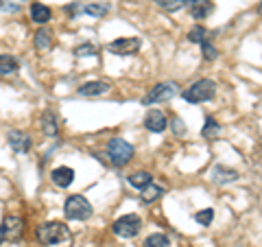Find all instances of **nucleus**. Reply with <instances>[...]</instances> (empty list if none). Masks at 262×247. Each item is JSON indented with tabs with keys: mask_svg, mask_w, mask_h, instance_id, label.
<instances>
[{
	"mask_svg": "<svg viewBox=\"0 0 262 247\" xmlns=\"http://www.w3.org/2000/svg\"><path fill=\"white\" fill-rule=\"evenodd\" d=\"M35 236L42 245L57 247V245H63L70 241V230L61 221H46V223H42L35 230Z\"/></svg>",
	"mask_w": 262,
	"mask_h": 247,
	"instance_id": "nucleus-1",
	"label": "nucleus"
},
{
	"mask_svg": "<svg viewBox=\"0 0 262 247\" xmlns=\"http://www.w3.org/2000/svg\"><path fill=\"white\" fill-rule=\"evenodd\" d=\"M216 94V84L212 79H199L194 81L190 88L184 90V101L188 103H206V101H212Z\"/></svg>",
	"mask_w": 262,
	"mask_h": 247,
	"instance_id": "nucleus-2",
	"label": "nucleus"
},
{
	"mask_svg": "<svg viewBox=\"0 0 262 247\" xmlns=\"http://www.w3.org/2000/svg\"><path fill=\"white\" fill-rule=\"evenodd\" d=\"M92 203L83 195H70L63 203V215L70 221H88L92 217Z\"/></svg>",
	"mask_w": 262,
	"mask_h": 247,
	"instance_id": "nucleus-3",
	"label": "nucleus"
},
{
	"mask_svg": "<svg viewBox=\"0 0 262 247\" xmlns=\"http://www.w3.org/2000/svg\"><path fill=\"white\" fill-rule=\"evenodd\" d=\"M105 153H107V158L114 167H125V164L134 158V147L122 138H112L110 142L105 145Z\"/></svg>",
	"mask_w": 262,
	"mask_h": 247,
	"instance_id": "nucleus-4",
	"label": "nucleus"
},
{
	"mask_svg": "<svg viewBox=\"0 0 262 247\" xmlns=\"http://www.w3.org/2000/svg\"><path fill=\"white\" fill-rule=\"evenodd\" d=\"M142 230V219L138 215H122L112 223V232L120 238H134L140 234Z\"/></svg>",
	"mask_w": 262,
	"mask_h": 247,
	"instance_id": "nucleus-5",
	"label": "nucleus"
},
{
	"mask_svg": "<svg viewBox=\"0 0 262 247\" xmlns=\"http://www.w3.org/2000/svg\"><path fill=\"white\" fill-rule=\"evenodd\" d=\"M177 94V84L168 81V84H158L149 90V94L144 96V105H153V103H164V101H170Z\"/></svg>",
	"mask_w": 262,
	"mask_h": 247,
	"instance_id": "nucleus-6",
	"label": "nucleus"
},
{
	"mask_svg": "<svg viewBox=\"0 0 262 247\" xmlns=\"http://www.w3.org/2000/svg\"><path fill=\"white\" fill-rule=\"evenodd\" d=\"M107 51L112 55H120V57L136 55L138 51H140V39H138V37H120V39H114V42L107 44Z\"/></svg>",
	"mask_w": 262,
	"mask_h": 247,
	"instance_id": "nucleus-7",
	"label": "nucleus"
},
{
	"mask_svg": "<svg viewBox=\"0 0 262 247\" xmlns=\"http://www.w3.org/2000/svg\"><path fill=\"white\" fill-rule=\"evenodd\" d=\"M0 228H3L5 241H9V243L20 241L22 234H24V221H22L20 217H15V215H9V217H7Z\"/></svg>",
	"mask_w": 262,
	"mask_h": 247,
	"instance_id": "nucleus-8",
	"label": "nucleus"
},
{
	"mask_svg": "<svg viewBox=\"0 0 262 247\" xmlns=\"http://www.w3.org/2000/svg\"><path fill=\"white\" fill-rule=\"evenodd\" d=\"M188 13L192 20H206L208 15L214 11V3L212 0H188Z\"/></svg>",
	"mask_w": 262,
	"mask_h": 247,
	"instance_id": "nucleus-9",
	"label": "nucleus"
},
{
	"mask_svg": "<svg viewBox=\"0 0 262 247\" xmlns=\"http://www.w3.org/2000/svg\"><path fill=\"white\" fill-rule=\"evenodd\" d=\"M170 125L168 118H166V114H164L162 110H149L146 112V116H144V127L153 131V134H160V131H164Z\"/></svg>",
	"mask_w": 262,
	"mask_h": 247,
	"instance_id": "nucleus-10",
	"label": "nucleus"
},
{
	"mask_svg": "<svg viewBox=\"0 0 262 247\" xmlns=\"http://www.w3.org/2000/svg\"><path fill=\"white\" fill-rule=\"evenodd\" d=\"M7 140H9V147L15 153H27L31 149V136L24 134V131H20V129H11Z\"/></svg>",
	"mask_w": 262,
	"mask_h": 247,
	"instance_id": "nucleus-11",
	"label": "nucleus"
},
{
	"mask_svg": "<svg viewBox=\"0 0 262 247\" xmlns=\"http://www.w3.org/2000/svg\"><path fill=\"white\" fill-rule=\"evenodd\" d=\"M51 179L57 188H68L72 182H75V171L70 167H57L53 173H51Z\"/></svg>",
	"mask_w": 262,
	"mask_h": 247,
	"instance_id": "nucleus-12",
	"label": "nucleus"
},
{
	"mask_svg": "<svg viewBox=\"0 0 262 247\" xmlns=\"http://www.w3.org/2000/svg\"><path fill=\"white\" fill-rule=\"evenodd\" d=\"M105 92H110L107 81H88V84H83L77 90L79 96H101Z\"/></svg>",
	"mask_w": 262,
	"mask_h": 247,
	"instance_id": "nucleus-13",
	"label": "nucleus"
},
{
	"mask_svg": "<svg viewBox=\"0 0 262 247\" xmlns=\"http://www.w3.org/2000/svg\"><path fill=\"white\" fill-rule=\"evenodd\" d=\"M51 18H53L51 7H46V5H42V3H31V20H33V22L46 24Z\"/></svg>",
	"mask_w": 262,
	"mask_h": 247,
	"instance_id": "nucleus-14",
	"label": "nucleus"
},
{
	"mask_svg": "<svg viewBox=\"0 0 262 247\" xmlns=\"http://www.w3.org/2000/svg\"><path fill=\"white\" fill-rule=\"evenodd\" d=\"M212 179L219 184H227V182H236L238 179V171H234V169H227V167H214L212 169Z\"/></svg>",
	"mask_w": 262,
	"mask_h": 247,
	"instance_id": "nucleus-15",
	"label": "nucleus"
},
{
	"mask_svg": "<svg viewBox=\"0 0 262 247\" xmlns=\"http://www.w3.org/2000/svg\"><path fill=\"white\" fill-rule=\"evenodd\" d=\"M33 44H35V48H37L39 53L51 51V46H53V33L42 27V29L35 33V37H33Z\"/></svg>",
	"mask_w": 262,
	"mask_h": 247,
	"instance_id": "nucleus-16",
	"label": "nucleus"
},
{
	"mask_svg": "<svg viewBox=\"0 0 262 247\" xmlns=\"http://www.w3.org/2000/svg\"><path fill=\"white\" fill-rule=\"evenodd\" d=\"M42 129H44V134L51 136V138H55L59 134V122H57V116H55L53 110H46L42 114Z\"/></svg>",
	"mask_w": 262,
	"mask_h": 247,
	"instance_id": "nucleus-17",
	"label": "nucleus"
},
{
	"mask_svg": "<svg viewBox=\"0 0 262 247\" xmlns=\"http://www.w3.org/2000/svg\"><path fill=\"white\" fill-rule=\"evenodd\" d=\"M20 70V64L13 55H0V77H11Z\"/></svg>",
	"mask_w": 262,
	"mask_h": 247,
	"instance_id": "nucleus-18",
	"label": "nucleus"
},
{
	"mask_svg": "<svg viewBox=\"0 0 262 247\" xmlns=\"http://www.w3.org/2000/svg\"><path fill=\"white\" fill-rule=\"evenodd\" d=\"M162 195H164V188L151 182L149 186H144V188H142V193H140V199H142L144 203H153V201H158Z\"/></svg>",
	"mask_w": 262,
	"mask_h": 247,
	"instance_id": "nucleus-19",
	"label": "nucleus"
},
{
	"mask_svg": "<svg viewBox=\"0 0 262 247\" xmlns=\"http://www.w3.org/2000/svg\"><path fill=\"white\" fill-rule=\"evenodd\" d=\"M127 182L134 188H140V191H142L144 186H149L153 182V175H151V173H146V171H138V173H131V175L127 177Z\"/></svg>",
	"mask_w": 262,
	"mask_h": 247,
	"instance_id": "nucleus-20",
	"label": "nucleus"
},
{
	"mask_svg": "<svg viewBox=\"0 0 262 247\" xmlns=\"http://www.w3.org/2000/svg\"><path fill=\"white\" fill-rule=\"evenodd\" d=\"M219 134H221V125L212 116H208L206 118V125H203V129H201V136L206 138V140H216Z\"/></svg>",
	"mask_w": 262,
	"mask_h": 247,
	"instance_id": "nucleus-21",
	"label": "nucleus"
},
{
	"mask_svg": "<svg viewBox=\"0 0 262 247\" xmlns=\"http://www.w3.org/2000/svg\"><path fill=\"white\" fill-rule=\"evenodd\" d=\"M155 5L160 7V9L168 11V13H175L179 9H184V7L188 5V0H153Z\"/></svg>",
	"mask_w": 262,
	"mask_h": 247,
	"instance_id": "nucleus-22",
	"label": "nucleus"
},
{
	"mask_svg": "<svg viewBox=\"0 0 262 247\" xmlns=\"http://www.w3.org/2000/svg\"><path fill=\"white\" fill-rule=\"evenodd\" d=\"M142 247H170V238L166 234H149L144 238Z\"/></svg>",
	"mask_w": 262,
	"mask_h": 247,
	"instance_id": "nucleus-23",
	"label": "nucleus"
},
{
	"mask_svg": "<svg viewBox=\"0 0 262 247\" xmlns=\"http://www.w3.org/2000/svg\"><path fill=\"white\" fill-rule=\"evenodd\" d=\"M208 29L206 27H201V24H196V27H192L190 31H188V39L190 42H194V44H201L203 39H208Z\"/></svg>",
	"mask_w": 262,
	"mask_h": 247,
	"instance_id": "nucleus-24",
	"label": "nucleus"
},
{
	"mask_svg": "<svg viewBox=\"0 0 262 247\" xmlns=\"http://www.w3.org/2000/svg\"><path fill=\"white\" fill-rule=\"evenodd\" d=\"M83 11L88 15H92V18H103V15L110 11V5H85Z\"/></svg>",
	"mask_w": 262,
	"mask_h": 247,
	"instance_id": "nucleus-25",
	"label": "nucleus"
},
{
	"mask_svg": "<svg viewBox=\"0 0 262 247\" xmlns=\"http://www.w3.org/2000/svg\"><path fill=\"white\" fill-rule=\"evenodd\" d=\"M96 53H98V46L92 44V42L79 44V46L75 48V55H77V57H92V55H96Z\"/></svg>",
	"mask_w": 262,
	"mask_h": 247,
	"instance_id": "nucleus-26",
	"label": "nucleus"
},
{
	"mask_svg": "<svg viewBox=\"0 0 262 247\" xmlns=\"http://www.w3.org/2000/svg\"><path fill=\"white\" fill-rule=\"evenodd\" d=\"M212 219H214V210L212 208H206V210H201V212H196L194 215V221L196 223H201L203 228H208L212 223Z\"/></svg>",
	"mask_w": 262,
	"mask_h": 247,
	"instance_id": "nucleus-27",
	"label": "nucleus"
},
{
	"mask_svg": "<svg viewBox=\"0 0 262 247\" xmlns=\"http://www.w3.org/2000/svg\"><path fill=\"white\" fill-rule=\"evenodd\" d=\"M201 53H203V57H206L208 61H214L219 57V51L208 42V39H203V42H201Z\"/></svg>",
	"mask_w": 262,
	"mask_h": 247,
	"instance_id": "nucleus-28",
	"label": "nucleus"
},
{
	"mask_svg": "<svg viewBox=\"0 0 262 247\" xmlns=\"http://www.w3.org/2000/svg\"><path fill=\"white\" fill-rule=\"evenodd\" d=\"M170 125H173V129H175L177 136H184V134H186V125H184V122L179 120V118H175L173 122H170Z\"/></svg>",
	"mask_w": 262,
	"mask_h": 247,
	"instance_id": "nucleus-29",
	"label": "nucleus"
},
{
	"mask_svg": "<svg viewBox=\"0 0 262 247\" xmlns=\"http://www.w3.org/2000/svg\"><path fill=\"white\" fill-rule=\"evenodd\" d=\"M5 241V236H3V228H0V243H3Z\"/></svg>",
	"mask_w": 262,
	"mask_h": 247,
	"instance_id": "nucleus-30",
	"label": "nucleus"
},
{
	"mask_svg": "<svg viewBox=\"0 0 262 247\" xmlns=\"http://www.w3.org/2000/svg\"><path fill=\"white\" fill-rule=\"evenodd\" d=\"M0 7H3V0H0Z\"/></svg>",
	"mask_w": 262,
	"mask_h": 247,
	"instance_id": "nucleus-31",
	"label": "nucleus"
}]
</instances>
